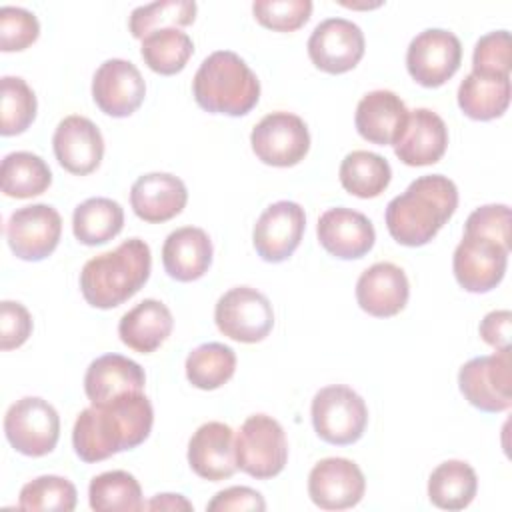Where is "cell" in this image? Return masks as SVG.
I'll use <instances>...</instances> for the list:
<instances>
[{"mask_svg":"<svg viewBox=\"0 0 512 512\" xmlns=\"http://www.w3.org/2000/svg\"><path fill=\"white\" fill-rule=\"evenodd\" d=\"M154 410L144 392L84 408L72 428V446L82 462H102L140 446L152 430Z\"/></svg>","mask_w":512,"mask_h":512,"instance_id":"6da1fadb","label":"cell"},{"mask_svg":"<svg viewBox=\"0 0 512 512\" xmlns=\"http://www.w3.org/2000/svg\"><path fill=\"white\" fill-rule=\"evenodd\" d=\"M458 208V188L442 174H426L394 196L384 212L390 236L402 246H424Z\"/></svg>","mask_w":512,"mask_h":512,"instance_id":"7a4b0ae2","label":"cell"},{"mask_svg":"<svg viewBox=\"0 0 512 512\" xmlns=\"http://www.w3.org/2000/svg\"><path fill=\"white\" fill-rule=\"evenodd\" d=\"M150 270V246L140 238H128L82 266L80 292L90 306L110 310L130 300L148 282Z\"/></svg>","mask_w":512,"mask_h":512,"instance_id":"3957f363","label":"cell"},{"mask_svg":"<svg viewBox=\"0 0 512 512\" xmlns=\"http://www.w3.org/2000/svg\"><path fill=\"white\" fill-rule=\"evenodd\" d=\"M192 94L210 114L244 116L260 100V80L236 52L216 50L198 66Z\"/></svg>","mask_w":512,"mask_h":512,"instance_id":"277c9868","label":"cell"},{"mask_svg":"<svg viewBox=\"0 0 512 512\" xmlns=\"http://www.w3.org/2000/svg\"><path fill=\"white\" fill-rule=\"evenodd\" d=\"M310 414L318 438L334 446L358 442L368 424L364 398L344 384L320 388L312 398Z\"/></svg>","mask_w":512,"mask_h":512,"instance_id":"5b68a950","label":"cell"},{"mask_svg":"<svg viewBox=\"0 0 512 512\" xmlns=\"http://www.w3.org/2000/svg\"><path fill=\"white\" fill-rule=\"evenodd\" d=\"M234 450L236 466L256 480L278 476L288 462L284 428L268 414H252L242 422Z\"/></svg>","mask_w":512,"mask_h":512,"instance_id":"8992f818","label":"cell"},{"mask_svg":"<svg viewBox=\"0 0 512 512\" xmlns=\"http://www.w3.org/2000/svg\"><path fill=\"white\" fill-rule=\"evenodd\" d=\"M4 434L16 452L32 458L46 456L58 444L60 416L48 400L24 396L6 410Z\"/></svg>","mask_w":512,"mask_h":512,"instance_id":"52a82bcc","label":"cell"},{"mask_svg":"<svg viewBox=\"0 0 512 512\" xmlns=\"http://www.w3.org/2000/svg\"><path fill=\"white\" fill-rule=\"evenodd\" d=\"M510 348L488 356H476L462 364L458 388L462 396L482 412H504L512 404Z\"/></svg>","mask_w":512,"mask_h":512,"instance_id":"ba28073f","label":"cell"},{"mask_svg":"<svg viewBox=\"0 0 512 512\" xmlns=\"http://www.w3.org/2000/svg\"><path fill=\"white\" fill-rule=\"evenodd\" d=\"M214 322L230 340L254 344L270 334L274 326V310L260 290L234 286L218 298Z\"/></svg>","mask_w":512,"mask_h":512,"instance_id":"9c48e42d","label":"cell"},{"mask_svg":"<svg viewBox=\"0 0 512 512\" xmlns=\"http://www.w3.org/2000/svg\"><path fill=\"white\" fill-rule=\"evenodd\" d=\"M462 64L458 36L444 28H426L416 34L406 50V68L414 82L424 88L446 84Z\"/></svg>","mask_w":512,"mask_h":512,"instance_id":"30bf717a","label":"cell"},{"mask_svg":"<svg viewBox=\"0 0 512 512\" xmlns=\"http://www.w3.org/2000/svg\"><path fill=\"white\" fill-rule=\"evenodd\" d=\"M252 152L268 166H296L310 150V132L306 122L292 112L266 114L250 134Z\"/></svg>","mask_w":512,"mask_h":512,"instance_id":"8fae6325","label":"cell"},{"mask_svg":"<svg viewBox=\"0 0 512 512\" xmlns=\"http://www.w3.org/2000/svg\"><path fill=\"white\" fill-rule=\"evenodd\" d=\"M510 248L502 246L496 240L464 234L452 256V270L456 282L472 294H484L494 290L504 274L508 264Z\"/></svg>","mask_w":512,"mask_h":512,"instance_id":"7c38bea8","label":"cell"},{"mask_svg":"<svg viewBox=\"0 0 512 512\" xmlns=\"http://www.w3.org/2000/svg\"><path fill=\"white\" fill-rule=\"evenodd\" d=\"M62 234V218L50 204H32L14 210L6 222V240L16 258L38 262L50 256Z\"/></svg>","mask_w":512,"mask_h":512,"instance_id":"4fadbf2b","label":"cell"},{"mask_svg":"<svg viewBox=\"0 0 512 512\" xmlns=\"http://www.w3.org/2000/svg\"><path fill=\"white\" fill-rule=\"evenodd\" d=\"M308 56L312 64L328 74H344L364 56V32L346 18H326L308 38Z\"/></svg>","mask_w":512,"mask_h":512,"instance_id":"5bb4252c","label":"cell"},{"mask_svg":"<svg viewBox=\"0 0 512 512\" xmlns=\"http://www.w3.org/2000/svg\"><path fill=\"white\" fill-rule=\"evenodd\" d=\"M306 228V214L298 202L278 200L256 220L252 244L256 254L270 264L288 260L300 246Z\"/></svg>","mask_w":512,"mask_h":512,"instance_id":"9a60e30c","label":"cell"},{"mask_svg":"<svg viewBox=\"0 0 512 512\" xmlns=\"http://www.w3.org/2000/svg\"><path fill=\"white\" fill-rule=\"evenodd\" d=\"M146 96V82L140 70L124 58L104 60L92 78V98L96 106L112 116L126 118L134 114Z\"/></svg>","mask_w":512,"mask_h":512,"instance_id":"2e32d148","label":"cell"},{"mask_svg":"<svg viewBox=\"0 0 512 512\" xmlns=\"http://www.w3.org/2000/svg\"><path fill=\"white\" fill-rule=\"evenodd\" d=\"M366 490V478L348 458H324L308 474V496L322 510H346L356 506Z\"/></svg>","mask_w":512,"mask_h":512,"instance_id":"e0dca14e","label":"cell"},{"mask_svg":"<svg viewBox=\"0 0 512 512\" xmlns=\"http://www.w3.org/2000/svg\"><path fill=\"white\" fill-rule=\"evenodd\" d=\"M52 148L58 164L76 176L94 172L104 156V138L100 128L86 116H66L58 122Z\"/></svg>","mask_w":512,"mask_h":512,"instance_id":"ac0fdd59","label":"cell"},{"mask_svg":"<svg viewBox=\"0 0 512 512\" xmlns=\"http://www.w3.org/2000/svg\"><path fill=\"white\" fill-rule=\"evenodd\" d=\"M316 234L320 246L340 260L362 258L376 242V232L368 216L346 206L328 208L318 218Z\"/></svg>","mask_w":512,"mask_h":512,"instance_id":"d6986e66","label":"cell"},{"mask_svg":"<svg viewBox=\"0 0 512 512\" xmlns=\"http://www.w3.org/2000/svg\"><path fill=\"white\" fill-rule=\"evenodd\" d=\"M392 146L396 158L406 166H430L446 152L448 128L436 112L416 108L408 112L404 128Z\"/></svg>","mask_w":512,"mask_h":512,"instance_id":"ffe728a7","label":"cell"},{"mask_svg":"<svg viewBox=\"0 0 512 512\" xmlns=\"http://www.w3.org/2000/svg\"><path fill=\"white\" fill-rule=\"evenodd\" d=\"M410 296L406 272L392 262H376L356 282L358 306L376 318H390L404 310Z\"/></svg>","mask_w":512,"mask_h":512,"instance_id":"44dd1931","label":"cell"},{"mask_svg":"<svg viewBox=\"0 0 512 512\" xmlns=\"http://www.w3.org/2000/svg\"><path fill=\"white\" fill-rule=\"evenodd\" d=\"M188 464L204 480L220 482L230 478L238 470L234 430L224 422L202 424L188 442Z\"/></svg>","mask_w":512,"mask_h":512,"instance_id":"7402d4cb","label":"cell"},{"mask_svg":"<svg viewBox=\"0 0 512 512\" xmlns=\"http://www.w3.org/2000/svg\"><path fill=\"white\" fill-rule=\"evenodd\" d=\"M186 202V184L168 172L142 174L130 188V206L134 214L150 224L172 220L184 210Z\"/></svg>","mask_w":512,"mask_h":512,"instance_id":"603a6c76","label":"cell"},{"mask_svg":"<svg viewBox=\"0 0 512 512\" xmlns=\"http://www.w3.org/2000/svg\"><path fill=\"white\" fill-rule=\"evenodd\" d=\"M146 374L142 366L122 354H104L90 362L84 374V392L90 404H108L124 394L142 392Z\"/></svg>","mask_w":512,"mask_h":512,"instance_id":"cb8c5ba5","label":"cell"},{"mask_svg":"<svg viewBox=\"0 0 512 512\" xmlns=\"http://www.w3.org/2000/svg\"><path fill=\"white\" fill-rule=\"evenodd\" d=\"M404 100L392 90H372L356 106L354 126L358 134L378 146L394 144L408 118Z\"/></svg>","mask_w":512,"mask_h":512,"instance_id":"d4e9b609","label":"cell"},{"mask_svg":"<svg viewBox=\"0 0 512 512\" xmlns=\"http://www.w3.org/2000/svg\"><path fill=\"white\" fill-rule=\"evenodd\" d=\"M212 240L196 226H182L170 232L162 246V266L172 280L194 282L212 264Z\"/></svg>","mask_w":512,"mask_h":512,"instance_id":"484cf974","label":"cell"},{"mask_svg":"<svg viewBox=\"0 0 512 512\" xmlns=\"http://www.w3.org/2000/svg\"><path fill=\"white\" fill-rule=\"evenodd\" d=\"M172 328L174 318L170 308L156 298H146L120 318L118 336L130 350L150 354L164 344Z\"/></svg>","mask_w":512,"mask_h":512,"instance_id":"4316f807","label":"cell"},{"mask_svg":"<svg viewBox=\"0 0 512 512\" xmlns=\"http://www.w3.org/2000/svg\"><path fill=\"white\" fill-rule=\"evenodd\" d=\"M510 76H484L470 72L458 86V106L472 120L500 118L510 106Z\"/></svg>","mask_w":512,"mask_h":512,"instance_id":"83f0119b","label":"cell"},{"mask_svg":"<svg viewBox=\"0 0 512 512\" xmlns=\"http://www.w3.org/2000/svg\"><path fill=\"white\" fill-rule=\"evenodd\" d=\"M124 228L122 206L104 196L84 200L74 208L72 232L80 244L98 246L116 238Z\"/></svg>","mask_w":512,"mask_h":512,"instance_id":"f1b7e54d","label":"cell"},{"mask_svg":"<svg viewBox=\"0 0 512 512\" xmlns=\"http://www.w3.org/2000/svg\"><path fill=\"white\" fill-rule=\"evenodd\" d=\"M476 490V472L464 460H446L428 478V498L442 510H464L474 500Z\"/></svg>","mask_w":512,"mask_h":512,"instance_id":"f546056e","label":"cell"},{"mask_svg":"<svg viewBox=\"0 0 512 512\" xmlns=\"http://www.w3.org/2000/svg\"><path fill=\"white\" fill-rule=\"evenodd\" d=\"M338 176L348 194L358 198H376L388 188L392 168L388 160L376 152L352 150L340 162Z\"/></svg>","mask_w":512,"mask_h":512,"instance_id":"4dcf8cb0","label":"cell"},{"mask_svg":"<svg viewBox=\"0 0 512 512\" xmlns=\"http://www.w3.org/2000/svg\"><path fill=\"white\" fill-rule=\"evenodd\" d=\"M88 502L96 512H136L144 510L142 488L126 470H110L92 478Z\"/></svg>","mask_w":512,"mask_h":512,"instance_id":"1f68e13d","label":"cell"},{"mask_svg":"<svg viewBox=\"0 0 512 512\" xmlns=\"http://www.w3.org/2000/svg\"><path fill=\"white\" fill-rule=\"evenodd\" d=\"M140 54L152 72L172 76L182 72L188 64L194 54V42L180 28H160L142 40Z\"/></svg>","mask_w":512,"mask_h":512,"instance_id":"d6a6232c","label":"cell"},{"mask_svg":"<svg viewBox=\"0 0 512 512\" xmlns=\"http://www.w3.org/2000/svg\"><path fill=\"white\" fill-rule=\"evenodd\" d=\"M2 192L10 198H32L48 190L52 172L48 164L32 152H10L2 160Z\"/></svg>","mask_w":512,"mask_h":512,"instance_id":"836d02e7","label":"cell"},{"mask_svg":"<svg viewBox=\"0 0 512 512\" xmlns=\"http://www.w3.org/2000/svg\"><path fill=\"white\" fill-rule=\"evenodd\" d=\"M186 378L200 390H216L224 386L236 370V354L222 342H206L186 356Z\"/></svg>","mask_w":512,"mask_h":512,"instance_id":"e575fe53","label":"cell"},{"mask_svg":"<svg viewBox=\"0 0 512 512\" xmlns=\"http://www.w3.org/2000/svg\"><path fill=\"white\" fill-rule=\"evenodd\" d=\"M194 20H196V2L162 0V2H152V4L134 8L128 18V28L134 38L144 40L154 30L190 26Z\"/></svg>","mask_w":512,"mask_h":512,"instance_id":"d590c367","label":"cell"},{"mask_svg":"<svg viewBox=\"0 0 512 512\" xmlns=\"http://www.w3.org/2000/svg\"><path fill=\"white\" fill-rule=\"evenodd\" d=\"M0 90H2L0 134L16 136V134L26 132L30 128V124L34 122L36 110H38L34 90L20 76H2Z\"/></svg>","mask_w":512,"mask_h":512,"instance_id":"8d00e7d4","label":"cell"},{"mask_svg":"<svg viewBox=\"0 0 512 512\" xmlns=\"http://www.w3.org/2000/svg\"><path fill=\"white\" fill-rule=\"evenodd\" d=\"M76 500V486L68 478L44 474L22 486L18 496V508L72 512L76 508Z\"/></svg>","mask_w":512,"mask_h":512,"instance_id":"74e56055","label":"cell"},{"mask_svg":"<svg viewBox=\"0 0 512 512\" xmlns=\"http://www.w3.org/2000/svg\"><path fill=\"white\" fill-rule=\"evenodd\" d=\"M254 18L270 30L294 32L304 26L312 14L310 0H256L252 4Z\"/></svg>","mask_w":512,"mask_h":512,"instance_id":"f35d334b","label":"cell"},{"mask_svg":"<svg viewBox=\"0 0 512 512\" xmlns=\"http://www.w3.org/2000/svg\"><path fill=\"white\" fill-rule=\"evenodd\" d=\"M512 48L510 32L494 30L478 38L472 54V72L484 76H510Z\"/></svg>","mask_w":512,"mask_h":512,"instance_id":"ab89813d","label":"cell"},{"mask_svg":"<svg viewBox=\"0 0 512 512\" xmlns=\"http://www.w3.org/2000/svg\"><path fill=\"white\" fill-rule=\"evenodd\" d=\"M40 36V22L34 12L20 6L0 8V48L2 52H20Z\"/></svg>","mask_w":512,"mask_h":512,"instance_id":"60d3db41","label":"cell"},{"mask_svg":"<svg viewBox=\"0 0 512 512\" xmlns=\"http://www.w3.org/2000/svg\"><path fill=\"white\" fill-rule=\"evenodd\" d=\"M464 234H476L510 248V208L506 204H486L476 208L464 224Z\"/></svg>","mask_w":512,"mask_h":512,"instance_id":"b9f144b4","label":"cell"},{"mask_svg":"<svg viewBox=\"0 0 512 512\" xmlns=\"http://www.w3.org/2000/svg\"><path fill=\"white\" fill-rule=\"evenodd\" d=\"M32 334V316L28 308L14 300L0 304V348L12 350L22 346Z\"/></svg>","mask_w":512,"mask_h":512,"instance_id":"7bdbcfd3","label":"cell"},{"mask_svg":"<svg viewBox=\"0 0 512 512\" xmlns=\"http://www.w3.org/2000/svg\"><path fill=\"white\" fill-rule=\"evenodd\" d=\"M210 512H226V510H266V502L260 492L248 486H230L220 492L206 504Z\"/></svg>","mask_w":512,"mask_h":512,"instance_id":"ee69618b","label":"cell"},{"mask_svg":"<svg viewBox=\"0 0 512 512\" xmlns=\"http://www.w3.org/2000/svg\"><path fill=\"white\" fill-rule=\"evenodd\" d=\"M510 326H512L510 310H492L482 318L478 332L488 346H492L494 350H504V348H510Z\"/></svg>","mask_w":512,"mask_h":512,"instance_id":"f6af8a7d","label":"cell"},{"mask_svg":"<svg viewBox=\"0 0 512 512\" xmlns=\"http://www.w3.org/2000/svg\"><path fill=\"white\" fill-rule=\"evenodd\" d=\"M148 510H192V504L182 494H156L148 504Z\"/></svg>","mask_w":512,"mask_h":512,"instance_id":"bcb514c9","label":"cell"}]
</instances>
